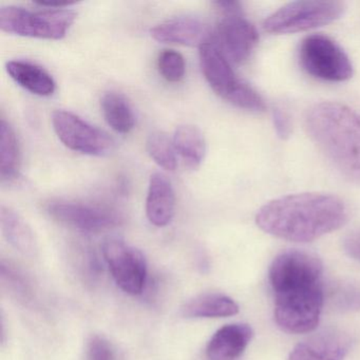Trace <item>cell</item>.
<instances>
[{
  "label": "cell",
  "instance_id": "cell-1",
  "mask_svg": "<svg viewBox=\"0 0 360 360\" xmlns=\"http://www.w3.org/2000/svg\"><path fill=\"white\" fill-rule=\"evenodd\" d=\"M347 218V205L336 195L309 193L269 202L259 210L256 223L274 237L307 243L340 229Z\"/></svg>",
  "mask_w": 360,
  "mask_h": 360
},
{
  "label": "cell",
  "instance_id": "cell-2",
  "mask_svg": "<svg viewBox=\"0 0 360 360\" xmlns=\"http://www.w3.org/2000/svg\"><path fill=\"white\" fill-rule=\"evenodd\" d=\"M304 125L335 168L360 184V115L338 103H319L307 111Z\"/></svg>",
  "mask_w": 360,
  "mask_h": 360
},
{
  "label": "cell",
  "instance_id": "cell-3",
  "mask_svg": "<svg viewBox=\"0 0 360 360\" xmlns=\"http://www.w3.org/2000/svg\"><path fill=\"white\" fill-rule=\"evenodd\" d=\"M199 49L202 72L218 96L238 108L255 112L266 109L262 96L236 75L229 58L214 39L203 44Z\"/></svg>",
  "mask_w": 360,
  "mask_h": 360
},
{
  "label": "cell",
  "instance_id": "cell-4",
  "mask_svg": "<svg viewBox=\"0 0 360 360\" xmlns=\"http://www.w3.org/2000/svg\"><path fill=\"white\" fill-rule=\"evenodd\" d=\"M75 18L77 13L72 10L30 11L25 8L7 6L0 9V29L20 37L58 41L66 37Z\"/></svg>",
  "mask_w": 360,
  "mask_h": 360
},
{
  "label": "cell",
  "instance_id": "cell-5",
  "mask_svg": "<svg viewBox=\"0 0 360 360\" xmlns=\"http://www.w3.org/2000/svg\"><path fill=\"white\" fill-rule=\"evenodd\" d=\"M323 303L324 292L320 283L277 292L274 311L276 323L290 334L311 332L319 323Z\"/></svg>",
  "mask_w": 360,
  "mask_h": 360
},
{
  "label": "cell",
  "instance_id": "cell-6",
  "mask_svg": "<svg viewBox=\"0 0 360 360\" xmlns=\"http://www.w3.org/2000/svg\"><path fill=\"white\" fill-rule=\"evenodd\" d=\"M345 11L341 1H294L269 15L263 28L273 34L302 32L335 22Z\"/></svg>",
  "mask_w": 360,
  "mask_h": 360
},
{
  "label": "cell",
  "instance_id": "cell-7",
  "mask_svg": "<svg viewBox=\"0 0 360 360\" xmlns=\"http://www.w3.org/2000/svg\"><path fill=\"white\" fill-rule=\"evenodd\" d=\"M299 62L305 72L326 82H345L353 75L351 60L330 37L309 35L301 41Z\"/></svg>",
  "mask_w": 360,
  "mask_h": 360
},
{
  "label": "cell",
  "instance_id": "cell-8",
  "mask_svg": "<svg viewBox=\"0 0 360 360\" xmlns=\"http://www.w3.org/2000/svg\"><path fill=\"white\" fill-rule=\"evenodd\" d=\"M322 263L304 250H290L276 257L269 267V283L275 294L319 283Z\"/></svg>",
  "mask_w": 360,
  "mask_h": 360
},
{
  "label": "cell",
  "instance_id": "cell-9",
  "mask_svg": "<svg viewBox=\"0 0 360 360\" xmlns=\"http://www.w3.org/2000/svg\"><path fill=\"white\" fill-rule=\"evenodd\" d=\"M52 125L63 144L77 153L103 157L115 148V141L108 134L90 125L70 111H54Z\"/></svg>",
  "mask_w": 360,
  "mask_h": 360
},
{
  "label": "cell",
  "instance_id": "cell-10",
  "mask_svg": "<svg viewBox=\"0 0 360 360\" xmlns=\"http://www.w3.org/2000/svg\"><path fill=\"white\" fill-rule=\"evenodd\" d=\"M103 256L117 285L129 295H140L147 280V263L141 250L119 239L103 244Z\"/></svg>",
  "mask_w": 360,
  "mask_h": 360
},
{
  "label": "cell",
  "instance_id": "cell-11",
  "mask_svg": "<svg viewBox=\"0 0 360 360\" xmlns=\"http://www.w3.org/2000/svg\"><path fill=\"white\" fill-rule=\"evenodd\" d=\"M47 212L58 222L86 233H100L122 222L121 217L110 208L84 202L51 201Z\"/></svg>",
  "mask_w": 360,
  "mask_h": 360
},
{
  "label": "cell",
  "instance_id": "cell-12",
  "mask_svg": "<svg viewBox=\"0 0 360 360\" xmlns=\"http://www.w3.org/2000/svg\"><path fill=\"white\" fill-rule=\"evenodd\" d=\"M217 45L235 64H243L252 56L259 41L258 31L241 12L223 14L217 27Z\"/></svg>",
  "mask_w": 360,
  "mask_h": 360
},
{
  "label": "cell",
  "instance_id": "cell-13",
  "mask_svg": "<svg viewBox=\"0 0 360 360\" xmlns=\"http://www.w3.org/2000/svg\"><path fill=\"white\" fill-rule=\"evenodd\" d=\"M351 343V338L345 333L323 330L298 343L288 360H343Z\"/></svg>",
  "mask_w": 360,
  "mask_h": 360
},
{
  "label": "cell",
  "instance_id": "cell-14",
  "mask_svg": "<svg viewBox=\"0 0 360 360\" xmlns=\"http://www.w3.org/2000/svg\"><path fill=\"white\" fill-rule=\"evenodd\" d=\"M151 37L160 43L198 46L212 41L210 28L201 20L189 16L172 18L151 29Z\"/></svg>",
  "mask_w": 360,
  "mask_h": 360
},
{
  "label": "cell",
  "instance_id": "cell-15",
  "mask_svg": "<svg viewBox=\"0 0 360 360\" xmlns=\"http://www.w3.org/2000/svg\"><path fill=\"white\" fill-rule=\"evenodd\" d=\"M252 338L248 324H227L219 328L208 342L206 357L208 360H236L245 351Z\"/></svg>",
  "mask_w": 360,
  "mask_h": 360
},
{
  "label": "cell",
  "instance_id": "cell-16",
  "mask_svg": "<svg viewBox=\"0 0 360 360\" xmlns=\"http://www.w3.org/2000/svg\"><path fill=\"white\" fill-rule=\"evenodd\" d=\"M176 195L172 182L163 174L155 172L149 180L146 214L151 224L167 226L174 216Z\"/></svg>",
  "mask_w": 360,
  "mask_h": 360
},
{
  "label": "cell",
  "instance_id": "cell-17",
  "mask_svg": "<svg viewBox=\"0 0 360 360\" xmlns=\"http://www.w3.org/2000/svg\"><path fill=\"white\" fill-rule=\"evenodd\" d=\"M7 72L20 87L39 96H50L56 91L53 77L41 67L24 60L7 63Z\"/></svg>",
  "mask_w": 360,
  "mask_h": 360
},
{
  "label": "cell",
  "instance_id": "cell-18",
  "mask_svg": "<svg viewBox=\"0 0 360 360\" xmlns=\"http://www.w3.org/2000/svg\"><path fill=\"white\" fill-rule=\"evenodd\" d=\"M181 313L186 318H222L239 313V305L226 295L207 292L187 301Z\"/></svg>",
  "mask_w": 360,
  "mask_h": 360
},
{
  "label": "cell",
  "instance_id": "cell-19",
  "mask_svg": "<svg viewBox=\"0 0 360 360\" xmlns=\"http://www.w3.org/2000/svg\"><path fill=\"white\" fill-rule=\"evenodd\" d=\"M0 221L6 239L16 250L26 256L35 255L37 248L32 229L20 214L3 205L0 210Z\"/></svg>",
  "mask_w": 360,
  "mask_h": 360
},
{
  "label": "cell",
  "instance_id": "cell-20",
  "mask_svg": "<svg viewBox=\"0 0 360 360\" xmlns=\"http://www.w3.org/2000/svg\"><path fill=\"white\" fill-rule=\"evenodd\" d=\"M174 145L176 153L184 160L188 167H200L206 155V142L199 128L193 125H181L174 134Z\"/></svg>",
  "mask_w": 360,
  "mask_h": 360
},
{
  "label": "cell",
  "instance_id": "cell-21",
  "mask_svg": "<svg viewBox=\"0 0 360 360\" xmlns=\"http://www.w3.org/2000/svg\"><path fill=\"white\" fill-rule=\"evenodd\" d=\"M20 150L15 131L5 119L0 124V176L1 181H12L18 176Z\"/></svg>",
  "mask_w": 360,
  "mask_h": 360
},
{
  "label": "cell",
  "instance_id": "cell-22",
  "mask_svg": "<svg viewBox=\"0 0 360 360\" xmlns=\"http://www.w3.org/2000/svg\"><path fill=\"white\" fill-rule=\"evenodd\" d=\"M102 109L108 125L117 134H127L136 125V117L128 101L117 92H108L102 98Z\"/></svg>",
  "mask_w": 360,
  "mask_h": 360
},
{
  "label": "cell",
  "instance_id": "cell-23",
  "mask_svg": "<svg viewBox=\"0 0 360 360\" xmlns=\"http://www.w3.org/2000/svg\"><path fill=\"white\" fill-rule=\"evenodd\" d=\"M147 151L151 159L164 169L174 172L178 165L174 141L162 131H155L147 139Z\"/></svg>",
  "mask_w": 360,
  "mask_h": 360
},
{
  "label": "cell",
  "instance_id": "cell-24",
  "mask_svg": "<svg viewBox=\"0 0 360 360\" xmlns=\"http://www.w3.org/2000/svg\"><path fill=\"white\" fill-rule=\"evenodd\" d=\"M330 301L340 311H360V286L352 283H340L330 294Z\"/></svg>",
  "mask_w": 360,
  "mask_h": 360
},
{
  "label": "cell",
  "instance_id": "cell-25",
  "mask_svg": "<svg viewBox=\"0 0 360 360\" xmlns=\"http://www.w3.org/2000/svg\"><path fill=\"white\" fill-rule=\"evenodd\" d=\"M158 68L162 77L170 83H178L184 77L185 60L174 50H164L158 58Z\"/></svg>",
  "mask_w": 360,
  "mask_h": 360
},
{
  "label": "cell",
  "instance_id": "cell-26",
  "mask_svg": "<svg viewBox=\"0 0 360 360\" xmlns=\"http://www.w3.org/2000/svg\"><path fill=\"white\" fill-rule=\"evenodd\" d=\"M88 360H115V352L108 340L94 336L88 345Z\"/></svg>",
  "mask_w": 360,
  "mask_h": 360
},
{
  "label": "cell",
  "instance_id": "cell-27",
  "mask_svg": "<svg viewBox=\"0 0 360 360\" xmlns=\"http://www.w3.org/2000/svg\"><path fill=\"white\" fill-rule=\"evenodd\" d=\"M273 123L276 134L281 140L290 138L292 134V122L290 115L281 108H275L273 111Z\"/></svg>",
  "mask_w": 360,
  "mask_h": 360
},
{
  "label": "cell",
  "instance_id": "cell-28",
  "mask_svg": "<svg viewBox=\"0 0 360 360\" xmlns=\"http://www.w3.org/2000/svg\"><path fill=\"white\" fill-rule=\"evenodd\" d=\"M343 250L349 258L360 262V229H355L345 236Z\"/></svg>",
  "mask_w": 360,
  "mask_h": 360
},
{
  "label": "cell",
  "instance_id": "cell-29",
  "mask_svg": "<svg viewBox=\"0 0 360 360\" xmlns=\"http://www.w3.org/2000/svg\"><path fill=\"white\" fill-rule=\"evenodd\" d=\"M214 7L223 14L238 13L241 12V4L238 1H216Z\"/></svg>",
  "mask_w": 360,
  "mask_h": 360
}]
</instances>
